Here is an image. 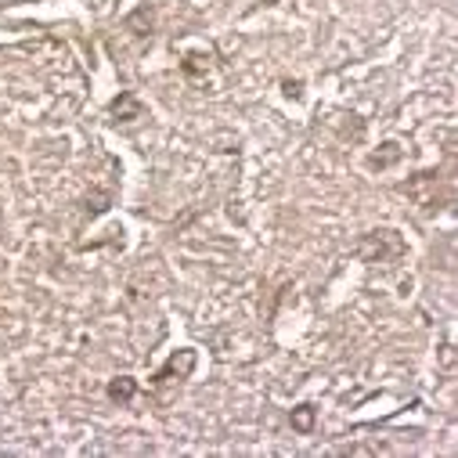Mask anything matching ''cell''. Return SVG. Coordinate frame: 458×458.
I'll return each mask as SVG.
<instances>
[{"instance_id": "obj_1", "label": "cell", "mask_w": 458, "mask_h": 458, "mask_svg": "<svg viewBox=\"0 0 458 458\" xmlns=\"http://www.w3.org/2000/svg\"><path fill=\"white\" fill-rule=\"evenodd\" d=\"M296 426H303V429H307V426H310V408H303V411H300V415H296Z\"/></svg>"}]
</instances>
